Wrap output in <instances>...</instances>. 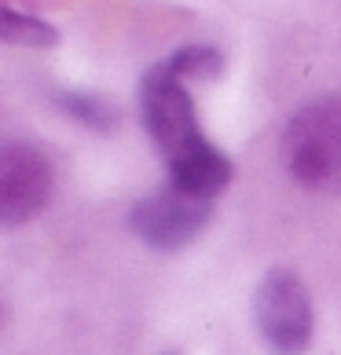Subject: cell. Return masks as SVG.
Listing matches in <instances>:
<instances>
[{
  "mask_svg": "<svg viewBox=\"0 0 341 355\" xmlns=\"http://www.w3.org/2000/svg\"><path fill=\"white\" fill-rule=\"evenodd\" d=\"M140 110L151 143L165 154L169 180L217 202V194L231 180V162L202 136L191 92L169 70V62L147 70L140 85Z\"/></svg>",
  "mask_w": 341,
  "mask_h": 355,
  "instance_id": "cell-1",
  "label": "cell"
},
{
  "mask_svg": "<svg viewBox=\"0 0 341 355\" xmlns=\"http://www.w3.org/2000/svg\"><path fill=\"white\" fill-rule=\"evenodd\" d=\"M283 162L301 187L341 191V96L312 99L290 117Z\"/></svg>",
  "mask_w": 341,
  "mask_h": 355,
  "instance_id": "cell-2",
  "label": "cell"
},
{
  "mask_svg": "<svg viewBox=\"0 0 341 355\" xmlns=\"http://www.w3.org/2000/svg\"><path fill=\"white\" fill-rule=\"evenodd\" d=\"M257 330L275 355H305L312 345V297L286 268H272L253 297Z\"/></svg>",
  "mask_w": 341,
  "mask_h": 355,
  "instance_id": "cell-3",
  "label": "cell"
},
{
  "mask_svg": "<svg viewBox=\"0 0 341 355\" xmlns=\"http://www.w3.org/2000/svg\"><path fill=\"white\" fill-rule=\"evenodd\" d=\"M209 216H213V198L183 191L180 183L169 180L165 187L151 191L143 202H136V209L128 213V227L151 249H183L188 242L199 239Z\"/></svg>",
  "mask_w": 341,
  "mask_h": 355,
  "instance_id": "cell-4",
  "label": "cell"
},
{
  "mask_svg": "<svg viewBox=\"0 0 341 355\" xmlns=\"http://www.w3.org/2000/svg\"><path fill=\"white\" fill-rule=\"evenodd\" d=\"M51 198V162L41 147L0 139V231L30 223Z\"/></svg>",
  "mask_w": 341,
  "mask_h": 355,
  "instance_id": "cell-5",
  "label": "cell"
},
{
  "mask_svg": "<svg viewBox=\"0 0 341 355\" xmlns=\"http://www.w3.org/2000/svg\"><path fill=\"white\" fill-rule=\"evenodd\" d=\"M0 41L22 44V48H51V44H59V30L33 15L0 8Z\"/></svg>",
  "mask_w": 341,
  "mask_h": 355,
  "instance_id": "cell-6",
  "label": "cell"
},
{
  "mask_svg": "<svg viewBox=\"0 0 341 355\" xmlns=\"http://www.w3.org/2000/svg\"><path fill=\"white\" fill-rule=\"evenodd\" d=\"M169 70H173L183 85L213 81V77H220V70H224V55H220L213 44H188L169 59Z\"/></svg>",
  "mask_w": 341,
  "mask_h": 355,
  "instance_id": "cell-7",
  "label": "cell"
},
{
  "mask_svg": "<svg viewBox=\"0 0 341 355\" xmlns=\"http://www.w3.org/2000/svg\"><path fill=\"white\" fill-rule=\"evenodd\" d=\"M59 107L67 110L70 117H77V121H85L88 128H99V132H107V128L117 125V114L110 103H103L96 96H77V92H70V96L59 99Z\"/></svg>",
  "mask_w": 341,
  "mask_h": 355,
  "instance_id": "cell-8",
  "label": "cell"
},
{
  "mask_svg": "<svg viewBox=\"0 0 341 355\" xmlns=\"http://www.w3.org/2000/svg\"><path fill=\"white\" fill-rule=\"evenodd\" d=\"M169 355H176V352H169Z\"/></svg>",
  "mask_w": 341,
  "mask_h": 355,
  "instance_id": "cell-9",
  "label": "cell"
}]
</instances>
